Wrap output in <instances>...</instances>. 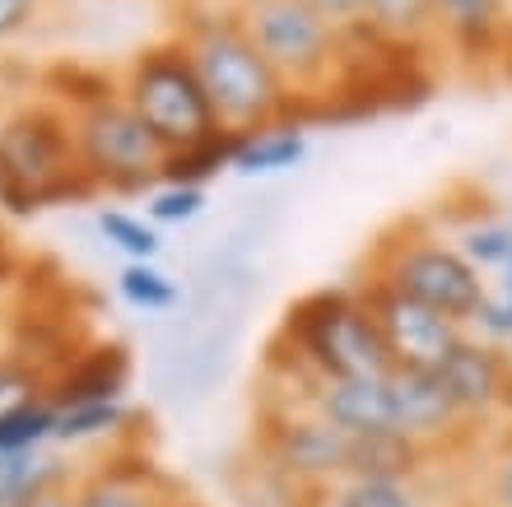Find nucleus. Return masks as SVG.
<instances>
[{
    "label": "nucleus",
    "mask_w": 512,
    "mask_h": 507,
    "mask_svg": "<svg viewBox=\"0 0 512 507\" xmlns=\"http://www.w3.org/2000/svg\"><path fill=\"white\" fill-rule=\"evenodd\" d=\"M173 33L191 52V66L201 75L205 98H210L224 131L243 135L266 126V121H284V117L294 121V89L261 56L238 5L182 0Z\"/></svg>",
    "instance_id": "nucleus-1"
},
{
    "label": "nucleus",
    "mask_w": 512,
    "mask_h": 507,
    "mask_svg": "<svg viewBox=\"0 0 512 507\" xmlns=\"http://www.w3.org/2000/svg\"><path fill=\"white\" fill-rule=\"evenodd\" d=\"M98 201L103 196L80 168L75 117L38 94L0 107V219L33 224L47 210Z\"/></svg>",
    "instance_id": "nucleus-2"
},
{
    "label": "nucleus",
    "mask_w": 512,
    "mask_h": 507,
    "mask_svg": "<svg viewBox=\"0 0 512 507\" xmlns=\"http://www.w3.org/2000/svg\"><path fill=\"white\" fill-rule=\"evenodd\" d=\"M284 345L308 363L322 382H350V377H387L391 354L359 284H322L298 294L284 307L275 326Z\"/></svg>",
    "instance_id": "nucleus-3"
},
{
    "label": "nucleus",
    "mask_w": 512,
    "mask_h": 507,
    "mask_svg": "<svg viewBox=\"0 0 512 507\" xmlns=\"http://www.w3.org/2000/svg\"><path fill=\"white\" fill-rule=\"evenodd\" d=\"M364 280L387 284V289L415 298V303L433 307L461 326L471 321L475 303L485 294L480 270L461 256L452 233L433 214H410L396 228H387L364 261Z\"/></svg>",
    "instance_id": "nucleus-4"
},
{
    "label": "nucleus",
    "mask_w": 512,
    "mask_h": 507,
    "mask_svg": "<svg viewBox=\"0 0 512 507\" xmlns=\"http://www.w3.org/2000/svg\"><path fill=\"white\" fill-rule=\"evenodd\" d=\"M117 75H122L126 107L154 131V140L163 149H177L187 140L219 131L215 107L205 98V84L177 33L145 42L140 52H131V61Z\"/></svg>",
    "instance_id": "nucleus-5"
},
{
    "label": "nucleus",
    "mask_w": 512,
    "mask_h": 507,
    "mask_svg": "<svg viewBox=\"0 0 512 507\" xmlns=\"http://www.w3.org/2000/svg\"><path fill=\"white\" fill-rule=\"evenodd\" d=\"M94 321L75 303V280L56 275V280L38 284L33 270L24 266L14 294L5 298V317H0V349L14 359L33 363L38 373L52 382L89 340H94Z\"/></svg>",
    "instance_id": "nucleus-6"
},
{
    "label": "nucleus",
    "mask_w": 512,
    "mask_h": 507,
    "mask_svg": "<svg viewBox=\"0 0 512 507\" xmlns=\"http://www.w3.org/2000/svg\"><path fill=\"white\" fill-rule=\"evenodd\" d=\"M243 24L294 98H317L336 84L340 24L312 0H261L243 10Z\"/></svg>",
    "instance_id": "nucleus-7"
},
{
    "label": "nucleus",
    "mask_w": 512,
    "mask_h": 507,
    "mask_svg": "<svg viewBox=\"0 0 512 507\" xmlns=\"http://www.w3.org/2000/svg\"><path fill=\"white\" fill-rule=\"evenodd\" d=\"M75 149H80V168L89 173L103 201H145L159 187L163 145L126 107V98H112L75 117Z\"/></svg>",
    "instance_id": "nucleus-8"
},
{
    "label": "nucleus",
    "mask_w": 512,
    "mask_h": 507,
    "mask_svg": "<svg viewBox=\"0 0 512 507\" xmlns=\"http://www.w3.org/2000/svg\"><path fill=\"white\" fill-rule=\"evenodd\" d=\"M252 452L261 461L289 475L298 489H322V484L345 480V456L350 438L336 424H326L317 410L298 405H256Z\"/></svg>",
    "instance_id": "nucleus-9"
},
{
    "label": "nucleus",
    "mask_w": 512,
    "mask_h": 507,
    "mask_svg": "<svg viewBox=\"0 0 512 507\" xmlns=\"http://www.w3.org/2000/svg\"><path fill=\"white\" fill-rule=\"evenodd\" d=\"M75 507H196L177 475L149 452V442H122L94 452L70 484Z\"/></svg>",
    "instance_id": "nucleus-10"
},
{
    "label": "nucleus",
    "mask_w": 512,
    "mask_h": 507,
    "mask_svg": "<svg viewBox=\"0 0 512 507\" xmlns=\"http://www.w3.org/2000/svg\"><path fill=\"white\" fill-rule=\"evenodd\" d=\"M433 377L443 382L447 401H452L461 428L471 438L485 442L494 428L512 424V354L508 349H494L466 331V340L447 354V363Z\"/></svg>",
    "instance_id": "nucleus-11"
},
{
    "label": "nucleus",
    "mask_w": 512,
    "mask_h": 507,
    "mask_svg": "<svg viewBox=\"0 0 512 507\" xmlns=\"http://www.w3.org/2000/svg\"><path fill=\"white\" fill-rule=\"evenodd\" d=\"M359 289L368 298V312L378 321L382 331V345L391 354V368H410V373H438L447 363V354L466 340V326L443 312H433V307L415 303V298L396 294L387 284L378 280H364L359 275Z\"/></svg>",
    "instance_id": "nucleus-12"
},
{
    "label": "nucleus",
    "mask_w": 512,
    "mask_h": 507,
    "mask_svg": "<svg viewBox=\"0 0 512 507\" xmlns=\"http://www.w3.org/2000/svg\"><path fill=\"white\" fill-rule=\"evenodd\" d=\"M438 61L489 75L508 66V5L503 0H433Z\"/></svg>",
    "instance_id": "nucleus-13"
},
{
    "label": "nucleus",
    "mask_w": 512,
    "mask_h": 507,
    "mask_svg": "<svg viewBox=\"0 0 512 507\" xmlns=\"http://www.w3.org/2000/svg\"><path fill=\"white\" fill-rule=\"evenodd\" d=\"M387 401H391V428L410 433L415 442L433 447L443 461H457V452L485 447L461 428L457 410L447 401L443 382L433 373H410V368H391L387 373Z\"/></svg>",
    "instance_id": "nucleus-14"
},
{
    "label": "nucleus",
    "mask_w": 512,
    "mask_h": 507,
    "mask_svg": "<svg viewBox=\"0 0 512 507\" xmlns=\"http://www.w3.org/2000/svg\"><path fill=\"white\" fill-rule=\"evenodd\" d=\"M135 382V354L117 335H94L75 359L52 377V405H89V401H126Z\"/></svg>",
    "instance_id": "nucleus-15"
},
{
    "label": "nucleus",
    "mask_w": 512,
    "mask_h": 507,
    "mask_svg": "<svg viewBox=\"0 0 512 507\" xmlns=\"http://www.w3.org/2000/svg\"><path fill=\"white\" fill-rule=\"evenodd\" d=\"M122 442H149V419L131 401H89L56 405L52 447L61 452H108Z\"/></svg>",
    "instance_id": "nucleus-16"
},
{
    "label": "nucleus",
    "mask_w": 512,
    "mask_h": 507,
    "mask_svg": "<svg viewBox=\"0 0 512 507\" xmlns=\"http://www.w3.org/2000/svg\"><path fill=\"white\" fill-rule=\"evenodd\" d=\"M447 461L433 447L415 442L401 428H382V433H364L350 438V456H345V480H391V484H419L438 475Z\"/></svg>",
    "instance_id": "nucleus-17"
},
{
    "label": "nucleus",
    "mask_w": 512,
    "mask_h": 507,
    "mask_svg": "<svg viewBox=\"0 0 512 507\" xmlns=\"http://www.w3.org/2000/svg\"><path fill=\"white\" fill-rule=\"evenodd\" d=\"M312 154V131L303 121H266L256 131L233 135V173L238 177H280L303 168Z\"/></svg>",
    "instance_id": "nucleus-18"
},
{
    "label": "nucleus",
    "mask_w": 512,
    "mask_h": 507,
    "mask_svg": "<svg viewBox=\"0 0 512 507\" xmlns=\"http://www.w3.org/2000/svg\"><path fill=\"white\" fill-rule=\"evenodd\" d=\"M38 98L61 107L66 117H84V112H94V107L122 98V75L108 66H94V61L61 56V61L38 66Z\"/></svg>",
    "instance_id": "nucleus-19"
},
{
    "label": "nucleus",
    "mask_w": 512,
    "mask_h": 507,
    "mask_svg": "<svg viewBox=\"0 0 512 507\" xmlns=\"http://www.w3.org/2000/svg\"><path fill=\"white\" fill-rule=\"evenodd\" d=\"M312 410L326 424H336L345 438H364L391 428V401H387V377H350V382H322Z\"/></svg>",
    "instance_id": "nucleus-20"
},
{
    "label": "nucleus",
    "mask_w": 512,
    "mask_h": 507,
    "mask_svg": "<svg viewBox=\"0 0 512 507\" xmlns=\"http://www.w3.org/2000/svg\"><path fill=\"white\" fill-rule=\"evenodd\" d=\"M80 461L61 447H38V452H19V456H0V503H28L42 494H61L75 484Z\"/></svg>",
    "instance_id": "nucleus-21"
},
{
    "label": "nucleus",
    "mask_w": 512,
    "mask_h": 507,
    "mask_svg": "<svg viewBox=\"0 0 512 507\" xmlns=\"http://www.w3.org/2000/svg\"><path fill=\"white\" fill-rule=\"evenodd\" d=\"M452 233V242L461 247V256L480 270V280H494L503 266L512 261V219L499 210H485V205H475L466 219L457 224H443Z\"/></svg>",
    "instance_id": "nucleus-22"
},
{
    "label": "nucleus",
    "mask_w": 512,
    "mask_h": 507,
    "mask_svg": "<svg viewBox=\"0 0 512 507\" xmlns=\"http://www.w3.org/2000/svg\"><path fill=\"white\" fill-rule=\"evenodd\" d=\"M219 173H233V131H210L201 140H187L177 149H163L159 182H177V187H210Z\"/></svg>",
    "instance_id": "nucleus-23"
},
{
    "label": "nucleus",
    "mask_w": 512,
    "mask_h": 507,
    "mask_svg": "<svg viewBox=\"0 0 512 507\" xmlns=\"http://www.w3.org/2000/svg\"><path fill=\"white\" fill-rule=\"evenodd\" d=\"M98 238L108 242L122 261H159L163 256V228L145 219V210H126V205H98L94 210Z\"/></svg>",
    "instance_id": "nucleus-24"
},
{
    "label": "nucleus",
    "mask_w": 512,
    "mask_h": 507,
    "mask_svg": "<svg viewBox=\"0 0 512 507\" xmlns=\"http://www.w3.org/2000/svg\"><path fill=\"white\" fill-rule=\"evenodd\" d=\"M112 289H117V298H122L131 312H145V317L173 312V307L182 303V289H177V280L159 266V261H122Z\"/></svg>",
    "instance_id": "nucleus-25"
},
{
    "label": "nucleus",
    "mask_w": 512,
    "mask_h": 507,
    "mask_svg": "<svg viewBox=\"0 0 512 507\" xmlns=\"http://www.w3.org/2000/svg\"><path fill=\"white\" fill-rule=\"evenodd\" d=\"M359 19L391 42L433 47V0H364Z\"/></svg>",
    "instance_id": "nucleus-26"
},
{
    "label": "nucleus",
    "mask_w": 512,
    "mask_h": 507,
    "mask_svg": "<svg viewBox=\"0 0 512 507\" xmlns=\"http://www.w3.org/2000/svg\"><path fill=\"white\" fill-rule=\"evenodd\" d=\"M52 424H56L52 401H38V405H24V410L5 414V419H0V456L52 447Z\"/></svg>",
    "instance_id": "nucleus-27"
},
{
    "label": "nucleus",
    "mask_w": 512,
    "mask_h": 507,
    "mask_svg": "<svg viewBox=\"0 0 512 507\" xmlns=\"http://www.w3.org/2000/svg\"><path fill=\"white\" fill-rule=\"evenodd\" d=\"M205 187H177V182H159V187L145 196V219L154 228H182L196 224L205 214Z\"/></svg>",
    "instance_id": "nucleus-28"
},
{
    "label": "nucleus",
    "mask_w": 512,
    "mask_h": 507,
    "mask_svg": "<svg viewBox=\"0 0 512 507\" xmlns=\"http://www.w3.org/2000/svg\"><path fill=\"white\" fill-rule=\"evenodd\" d=\"M47 391H52L47 373H38L33 363L14 359V354L0 349V419L14 414V410H24V405L47 401Z\"/></svg>",
    "instance_id": "nucleus-29"
},
{
    "label": "nucleus",
    "mask_w": 512,
    "mask_h": 507,
    "mask_svg": "<svg viewBox=\"0 0 512 507\" xmlns=\"http://www.w3.org/2000/svg\"><path fill=\"white\" fill-rule=\"evenodd\" d=\"M485 452H489V503L512 507V424L489 433Z\"/></svg>",
    "instance_id": "nucleus-30"
},
{
    "label": "nucleus",
    "mask_w": 512,
    "mask_h": 507,
    "mask_svg": "<svg viewBox=\"0 0 512 507\" xmlns=\"http://www.w3.org/2000/svg\"><path fill=\"white\" fill-rule=\"evenodd\" d=\"M52 0H0V52L14 47L19 38H28L33 28L42 24Z\"/></svg>",
    "instance_id": "nucleus-31"
},
{
    "label": "nucleus",
    "mask_w": 512,
    "mask_h": 507,
    "mask_svg": "<svg viewBox=\"0 0 512 507\" xmlns=\"http://www.w3.org/2000/svg\"><path fill=\"white\" fill-rule=\"evenodd\" d=\"M24 266H28V256L14 247V238L0 228V303L14 294V284H19V275H24Z\"/></svg>",
    "instance_id": "nucleus-32"
},
{
    "label": "nucleus",
    "mask_w": 512,
    "mask_h": 507,
    "mask_svg": "<svg viewBox=\"0 0 512 507\" xmlns=\"http://www.w3.org/2000/svg\"><path fill=\"white\" fill-rule=\"evenodd\" d=\"M312 5H317L322 14H331L336 24H345V19H354V14H359V5H364V0H312Z\"/></svg>",
    "instance_id": "nucleus-33"
},
{
    "label": "nucleus",
    "mask_w": 512,
    "mask_h": 507,
    "mask_svg": "<svg viewBox=\"0 0 512 507\" xmlns=\"http://www.w3.org/2000/svg\"><path fill=\"white\" fill-rule=\"evenodd\" d=\"M19 507H75L70 503V489H61V494H42V498H28V503Z\"/></svg>",
    "instance_id": "nucleus-34"
},
{
    "label": "nucleus",
    "mask_w": 512,
    "mask_h": 507,
    "mask_svg": "<svg viewBox=\"0 0 512 507\" xmlns=\"http://www.w3.org/2000/svg\"><path fill=\"white\" fill-rule=\"evenodd\" d=\"M485 284H503V289H512V261L499 270V275H494V280H485Z\"/></svg>",
    "instance_id": "nucleus-35"
},
{
    "label": "nucleus",
    "mask_w": 512,
    "mask_h": 507,
    "mask_svg": "<svg viewBox=\"0 0 512 507\" xmlns=\"http://www.w3.org/2000/svg\"><path fill=\"white\" fill-rule=\"evenodd\" d=\"M508 5V66H512V0H503Z\"/></svg>",
    "instance_id": "nucleus-36"
},
{
    "label": "nucleus",
    "mask_w": 512,
    "mask_h": 507,
    "mask_svg": "<svg viewBox=\"0 0 512 507\" xmlns=\"http://www.w3.org/2000/svg\"><path fill=\"white\" fill-rule=\"evenodd\" d=\"M224 5H238V10H247V5H261V0H224Z\"/></svg>",
    "instance_id": "nucleus-37"
},
{
    "label": "nucleus",
    "mask_w": 512,
    "mask_h": 507,
    "mask_svg": "<svg viewBox=\"0 0 512 507\" xmlns=\"http://www.w3.org/2000/svg\"><path fill=\"white\" fill-rule=\"evenodd\" d=\"M0 107H5V89H0Z\"/></svg>",
    "instance_id": "nucleus-38"
},
{
    "label": "nucleus",
    "mask_w": 512,
    "mask_h": 507,
    "mask_svg": "<svg viewBox=\"0 0 512 507\" xmlns=\"http://www.w3.org/2000/svg\"><path fill=\"white\" fill-rule=\"evenodd\" d=\"M0 507H10V503H0Z\"/></svg>",
    "instance_id": "nucleus-39"
}]
</instances>
